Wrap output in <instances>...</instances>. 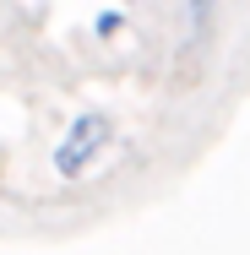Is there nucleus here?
<instances>
[{
	"instance_id": "nucleus-1",
	"label": "nucleus",
	"mask_w": 250,
	"mask_h": 255,
	"mask_svg": "<svg viewBox=\"0 0 250 255\" xmlns=\"http://www.w3.org/2000/svg\"><path fill=\"white\" fill-rule=\"evenodd\" d=\"M109 136H114V120H103V114H76L71 130H65L60 147H54V168H60V179H76V174L109 147Z\"/></svg>"
},
{
	"instance_id": "nucleus-3",
	"label": "nucleus",
	"mask_w": 250,
	"mask_h": 255,
	"mask_svg": "<svg viewBox=\"0 0 250 255\" xmlns=\"http://www.w3.org/2000/svg\"><path fill=\"white\" fill-rule=\"evenodd\" d=\"M212 5H218V0H191V22H196V27L212 16Z\"/></svg>"
},
{
	"instance_id": "nucleus-2",
	"label": "nucleus",
	"mask_w": 250,
	"mask_h": 255,
	"mask_svg": "<svg viewBox=\"0 0 250 255\" xmlns=\"http://www.w3.org/2000/svg\"><path fill=\"white\" fill-rule=\"evenodd\" d=\"M120 27H125V16H120V11H103V16H98V33H103V38H109V33H120Z\"/></svg>"
}]
</instances>
